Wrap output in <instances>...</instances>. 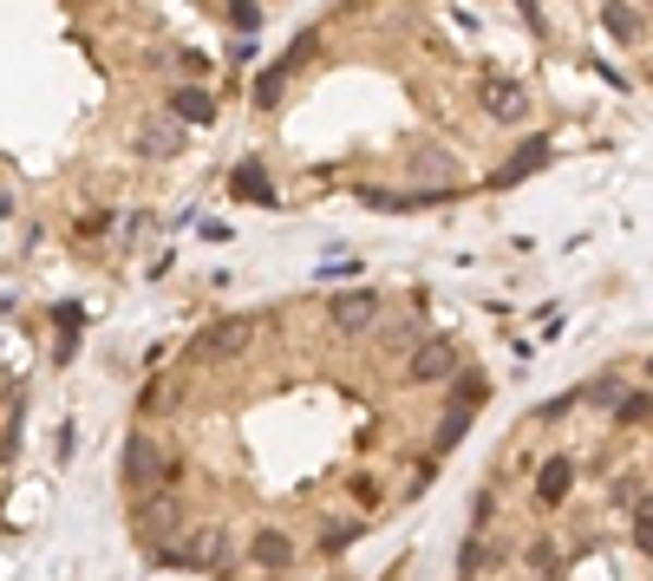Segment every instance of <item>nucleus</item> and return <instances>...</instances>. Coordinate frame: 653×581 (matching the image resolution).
Listing matches in <instances>:
<instances>
[{
    "label": "nucleus",
    "mask_w": 653,
    "mask_h": 581,
    "mask_svg": "<svg viewBox=\"0 0 653 581\" xmlns=\"http://www.w3.org/2000/svg\"><path fill=\"white\" fill-rule=\"evenodd\" d=\"M255 347V320L249 314H222V320H209L203 334H196V360H209V366H229V360H242Z\"/></svg>",
    "instance_id": "nucleus-1"
},
{
    "label": "nucleus",
    "mask_w": 653,
    "mask_h": 581,
    "mask_svg": "<svg viewBox=\"0 0 653 581\" xmlns=\"http://www.w3.org/2000/svg\"><path fill=\"white\" fill-rule=\"evenodd\" d=\"M183 530H190V517H183L177 491H164L157 504H144V510H137V536H144V549H150V556H170V549L183 543Z\"/></svg>",
    "instance_id": "nucleus-2"
},
{
    "label": "nucleus",
    "mask_w": 653,
    "mask_h": 581,
    "mask_svg": "<svg viewBox=\"0 0 653 581\" xmlns=\"http://www.w3.org/2000/svg\"><path fill=\"white\" fill-rule=\"evenodd\" d=\"M477 105H484L491 124H523V118H530V92H523L517 78H504V72H484V78H477Z\"/></svg>",
    "instance_id": "nucleus-3"
},
{
    "label": "nucleus",
    "mask_w": 653,
    "mask_h": 581,
    "mask_svg": "<svg viewBox=\"0 0 653 581\" xmlns=\"http://www.w3.org/2000/svg\"><path fill=\"white\" fill-rule=\"evenodd\" d=\"M451 373H458V340H445V334L419 340V353L406 360V379H412V386H438V379H451Z\"/></svg>",
    "instance_id": "nucleus-4"
},
{
    "label": "nucleus",
    "mask_w": 653,
    "mask_h": 581,
    "mask_svg": "<svg viewBox=\"0 0 653 581\" xmlns=\"http://www.w3.org/2000/svg\"><path fill=\"white\" fill-rule=\"evenodd\" d=\"M222 556H229L222 530H216V523H190V530H183V543H177L164 562H183V569H209V562H222Z\"/></svg>",
    "instance_id": "nucleus-5"
},
{
    "label": "nucleus",
    "mask_w": 653,
    "mask_h": 581,
    "mask_svg": "<svg viewBox=\"0 0 653 581\" xmlns=\"http://www.w3.org/2000/svg\"><path fill=\"white\" fill-rule=\"evenodd\" d=\"M334 327H340V334H373V327H379V294H373V288L334 294Z\"/></svg>",
    "instance_id": "nucleus-6"
},
{
    "label": "nucleus",
    "mask_w": 653,
    "mask_h": 581,
    "mask_svg": "<svg viewBox=\"0 0 653 581\" xmlns=\"http://www.w3.org/2000/svg\"><path fill=\"white\" fill-rule=\"evenodd\" d=\"M183 150V124L177 118H144L137 124V157H177Z\"/></svg>",
    "instance_id": "nucleus-7"
},
{
    "label": "nucleus",
    "mask_w": 653,
    "mask_h": 581,
    "mask_svg": "<svg viewBox=\"0 0 653 581\" xmlns=\"http://www.w3.org/2000/svg\"><path fill=\"white\" fill-rule=\"evenodd\" d=\"M249 556H255V569H288L294 562V536L288 530H255V543H249Z\"/></svg>",
    "instance_id": "nucleus-8"
},
{
    "label": "nucleus",
    "mask_w": 653,
    "mask_h": 581,
    "mask_svg": "<svg viewBox=\"0 0 653 581\" xmlns=\"http://www.w3.org/2000/svg\"><path fill=\"white\" fill-rule=\"evenodd\" d=\"M170 118H177V124H209V118H216V98H209V85H183V92L170 98Z\"/></svg>",
    "instance_id": "nucleus-9"
},
{
    "label": "nucleus",
    "mask_w": 653,
    "mask_h": 581,
    "mask_svg": "<svg viewBox=\"0 0 653 581\" xmlns=\"http://www.w3.org/2000/svg\"><path fill=\"white\" fill-rule=\"evenodd\" d=\"M373 347L386 360H412L419 353V320H392V327H373Z\"/></svg>",
    "instance_id": "nucleus-10"
},
{
    "label": "nucleus",
    "mask_w": 653,
    "mask_h": 581,
    "mask_svg": "<svg viewBox=\"0 0 653 581\" xmlns=\"http://www.w3.org/2000/svg\"><path fill=\"white\" fill-rule=\"evenodd\" d=\"M543 164H549V144H543V137H530V144H523V150H517L497 177H491V183H497V190H510L517 177H530V170H543Z\"/></svg>",
    "instance_id": "nucleus-11"
},
{
    "label": "nucleus",
    "mask_w": 653,
    "mask_h": 581,
    "mask_svg": "<svg viewBox=\"0 0 653 581\" xmlns=\"http://www.w3.org/2000/svg\"><path fill=\"white\" fill-rule=\"evenodd\" d=\"M569 484H576V464H569V458H549V464H543V477H536V497H543V510H556V504L569 497Z\"/></svg>",
    "instance_id": "nucleus-12"
},
{
    "label": "nucleus",
    "mask_w": 653,
    "mask_h": 581,
    "mask_svg": "<svg viewBox=\"0 0 653 581\" xmlns=\"http://www.w3.org/2000/svg\"><path fill=\"white\" fill-rule=\"evenodd\" d=\"M124 477H131V484H150V477H157V445H150L144 432H131V445H124Z\"/></svg>",
    "instance_id": "nucleus-13"
},
{
    "label": "nucleus",
    "mask_w": 653,
    "mask_h": 581,
    "mask_svg": "<svg viewBox=\"0 0 653 581\" xmlns=\"http://www.w3.org/2000/svg\"><path fill=\"white\" fill-rule=\"evenodd\" d=\"M235 196H242V203H275L268 170H262V164H235Z\"/></svg>",
    "instance_id": "nucleus-14"
},
{
    "label": "nucleus",
    "mask_w": 653,
    "mask_h": 581,
    "mask_svg": "<svg viewBox=\"0 0 653 581\" xmlns=\"http://www.w3.org/2000/svg\"><path fill=\"white\" fill-rule=\"evenodd\" d=\"M504 562V543H491V536H477V543H464V576H491Z\"/></svg>",
    "instance_id": "nucleus-15"
},
{
    "label": "nucleus",
    "mask_w": 653,
    "mask_h": 581,
    "mask_svg": "<svg viewBox=\"0 0 653 581\" xmlns=\"http://www.w3.org/2000/svg\"><path fill=\"white\" fill-rule=\"evenodd\" d=\"M602 20H608V33H615V39H628V46H634V39H641V33H648V20H641V13H634V7H608V13H602Z\"/></svg>",
    "instance_id": "nucleus-16"
},
{
    "label": "nucleus",
    "mask_w": 653,
    "mask_h": 581,
    "mask_svg": "<svg viewBox=\"0 0 653 581\" xmlns=\"http://www.w3.org/2000/svg\"><path fill=\"white\" fill-rule=\"evenodd\" d=\"M634 549H641V556H653V497H641V504H634Z\"/></svg>",
    "instance_id": "nucleus-17"
},
{
    "label": "nucleus",
    "mask_w": 653,
    "mask_h": 581,
    "mask_svg": "<svg viewBox=\"0 0 653 581\" xmlns=\"http://www.w3.org/2000/svg\"><path fill=\"white\" fill-rule=\"evenodd\" d=\"M281 85H288V72H281V65H268V72L255 78V98H262V105H275V98H281Z\"/></svg>",
    "instance_id": "nucleus-18"
},
{
    "label": "nucleus",
    "mask_w": 653,
    "mask_h": 581,
    "mask_svg": "<svg viewBox=\"0 0 653 581\" xmlns=\"http://www.w3.org/2000/svg\"><path fill=\"white\" fill-rule=\"evenodd\" d=\"M464 419H471V412H464V406H458V412H451V419H445V425H438V445H458V438H464Z\"/></svg>",
    "instance_id": "nucleus-19"
},
{
    "label": "nucleus",
    "mask_w": 653,
    "mask_h": 581,
    "mask_svg": "<svg viewBox=\"0 0 653 581\" xmlns=\"http://www.w3.org/2000/svg\"><path fill=\"white\" fill-rule=\"evenodd\" d=\"M621 419H653V392H634V399H621Z\"/></svg>",
    "instance_id": "nucleus-20"
},
{
    "label": "nucleus",
    "mask_w": 653,
    "mask_h": 581,
    "mask_svg": "<svg viewBox=\"0 0 653 581\" xmlns=\"http://www.w3.org/2000/svg\"><path fill=\"white\" fill-rule=\"evenodd\" d=\"M648 373H653V360H648Z\"/></svg>",
    "instance_id": "nucleus-21"
},
{
    "label": "nucleus",
    "mask_w": 653,
    "mask_h": 581,
    "mask_svg": "<svg viewBox=\"0 0 653 581\" xmlns=\"http://www.w3.org/2000/svg\"><path fill=\"white\" fill-rule=\"evenodd\" d=\"M536 581H543V576H536Z\"/></svg>",
    "instance_id": "nucleus-22"
}]
</instances>
